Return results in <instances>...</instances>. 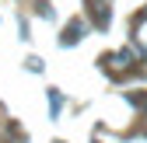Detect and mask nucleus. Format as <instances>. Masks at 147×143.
Wrapping results in <instances>:
<instances>
[{"label":"nucleus","instance_id":"2","mask_svg":"<svg viewBox=\"0 0 147 143\" xmlns=\"http://www.w3.org/2000/svg\"><path fill=\"white\" fill-rule=\"evenodd\" d=\"M88 11H91L95 28H109V21H112V7H109V0H88Z\"/></svg>","mask_w":147,"mask_h":143},{"label":"nucleus","instance_id":"6","mask_svg":"<svg viewBox=\"0 0 147 143\" xmlns=\"http://www.w3.org/2000/svg\"><path fill=\"white\" fill-rule=\"evenodd\" d=\"M25 63H28V70H32V74H39V70H42V59H39V56H28Z\"/></svg>","mask_w":147,"mask_h":143},{"label":"nucleus","instance_id":"5","mask_svg":"<svg viewBox=\"0 0 147 143\" xmlns=\"http://www.w3.org/2000/svg\"><path fill=\"white\" fill-rule=\"evenodd\" d=\"M49 105H53V115H60V105H63V98H60V91H56V87H49Z\"/></svg>","mask_w":147,"mask_h":143},{"label":"nucleus","instance_id":"3","mask_svg":"<svg viewBox=\"0 0 147 143\" xmlns=\"http://www.w3.org/2000/svg\"><path fill=\"white\" fill-rule=\"evenodd\" d=\"M84 21L81 17H74V21H67V28H63V35H60V45H77L81 39H84Z\"/></svg>","mask_w":147,"mask_h":143},{"label":"nucleus","instance_id":"7","mask_svg":"<svg viewBox=\"0 0 147 143\" xmlns=\"http://www.w3.org/2000/svg\"><path fill=\"white\" fill-rule=\"evenodd\" d=\"M53 143H63V140H53Z\"/></svg>","mask_w":147,"mask_h":143},{"label":"nucleus","instance_id":"1","mask_svg":"<svg viewBox=\"0 0 147 143\" xmlns=\"http://www.w3.org/2000/svg\"><path fill=\"white\" fill-rule=\"evenodd\" d=\"M98 63H102V66H105L112 77H119V74H126V70L133 66V52H130V49H119V52H105V56H102Z\"/></svg>","mask_w":147,"mask_h":143},{"label":"nucleus","instance_id":"4","mask_svg":"<svg viewBox=\"0 0 147 143\" xmlns=\"http://www.w3.org/2000/svg\"><path fill=\"white\" fill-rule=\"evenodd\" d=\"M126 101H130V105H137L140 112H147V91H140V94H126Z\"/></svg>","mask_w":147,"mask_h":143}]
</instances>
